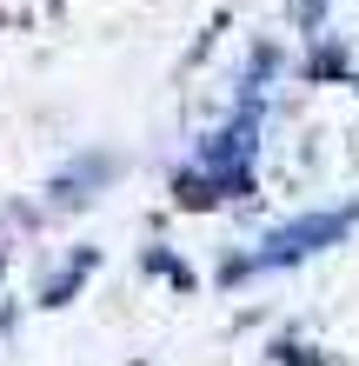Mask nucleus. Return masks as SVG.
<instances>
[{
  "mask_svg": "<svg viewBox=\"0 0 359 366\" xmlns=\"http://www.w3.org/2000/svg\"><path fill=\"white\" fill-rule=\"evenodd\" d=\"M346 220H353V213H313V220H293V227H280V233L266 240L260 267H286V260H300V253H313V247L340 240V233H346Z\"/></svg>",
  "mask_w": 359,
  "mask_h": 366,
  "instance_id": "1",
  "label": "nucleus"
}]
</instances>
